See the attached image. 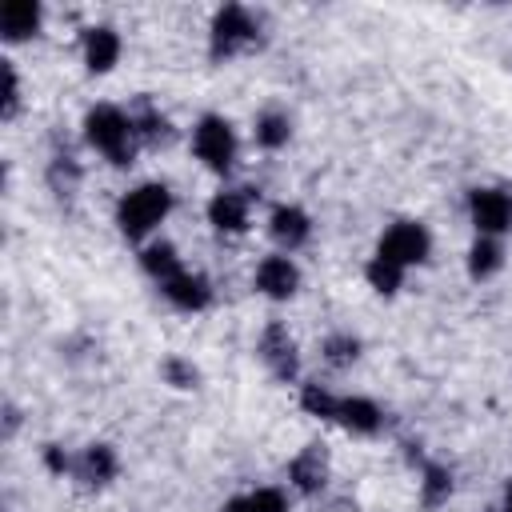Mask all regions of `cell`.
Returning a JSON list of instances; mask_svg holds the SVG:
<instances>
[{"mask_svg": "<svg viewBox=\"0 0 512 512\" xmlns=\"http://www.w3.org/2000/svg\"><path fill=\"white\" fill-rule=\"evenodd\" d=\"M300 408H304L312 420H328V424H336L340 392H332L328 384H316V380H300Z\"/></svg>", "mask_w": 512, "mask_h": 512, "instance_id": "cb8c5ba5", "label": "cell"}, {"mask_svg": "<svg viewBox=\"0 0 512 512\" xmlns=\"http://www.w3.org/2000/svg\"><path fill=\"white\" fill-rule=\"evenodd\" d=\"M44 28V4L40 0H8L0 8V40L4 44H28Z\"/></svg>", "mask_w": 512, "mask_h": 512, "instance_id": "9a60e30c", "label": "cell"}, {"mask_svg": "<svg viewBox=\"0 0 512 512\" xmlns=\"http://www.w3.org/2000/svg\"><path fill=\"white\" fill-rule=\"evenodd\" d=\"M256 356L276 384H300V344L284 320L264 324V332L256 340Z\"/></svg>", "mask_w": 512, "mask_h": 512, "instance_id": "8992f818", "label": "cell"}, {"mask_svg": "<svg viewBox=\"0 0 512 512\" xmlns=\"http://www.w3.org/2000/svg\"><path fill=\"white\" fill-rule=\"evenodd\" d=\"M140 268H144V276H148L152 284H164V280H172L176 272H184L188 264L180 260V248H176L172 240L156 236V240L140 244Z\"/></svg>", "mask_w": 512, "mask_h": 512, "instance_id": "d6986e66", "label": "cell"}, {"mask_svg": "<svg viewBox=\"0 0 512 512\" xmlns=\"http://www.w3.org/2000/svg\"><path fill=\"white\" fill-rule=\"evenodd\" d=\"M376 252L388 256V260H396L400 268H420V264H428V256H432V232H428L424 220H412V216L392 220V224L380 232Z\"/></svg>", "mask_w": 512, "mask_h": 512, "instance_id": "5b68a950", "label": "cell"}, {"mask_svg": "<svg viewBox=\"0 0 512 512\" xmlns=\"http://www.w3.org/2000/svg\"><path fill=\"white\" fill-rule=\"evenodd\" d=\"M256 200H260L256 188H248V184H224L220 192H212L204 216H208L212 232H220V236H244L252 228Z\"/></svg>", "mask_w": 512, "mask_h": 512, "instance_id": "52a82bcc", "label": "cell"}, {"mask_svg": "<svg viewBox=\"0 0 512 512\" xmlns=\"http://www.w3.org/2000/svg\"><path fill=\"white\" fill-rule=\"evenodd\" d=\"M124 56V40L112 24H88L80 32V60L92 76H108Z\"/></svg>", "mask_w": 512, "mask_h": 512, "instance_id": "7c38bea8", "label": "cell"}, {"mask_svg": "<svg viewBox=\"0 0 512 512\" xmlns=\"http://www.w3.org/2000/svg\"><path fill=\"white\" fill-rule=\"evenodd\" d=\"M452 492H456L452 468L440 464V460H424V464H420V504H424V508H440V504L452 500Z\"/></svg>", "mask_w": 512, "mask_h": 512, "instance_id": "44dd1931", "label": "cell"}, {"mask_svg": "<svg viewBox=\"0 0 512 512\" xmlns=\"http://www.w3.org/2000/svg\"><path fill=\"white\" fill-rule=\"evenodd\" d=\"M496 512H512V480H504V492H500V504Z\"/></svg>", "mask_w": 512, "mask_h": 512, "instance_id": "4dcf8cb0", "label": "cell"}, {"mask_svg": "<svg viewBox=\"0 0 512 512\" xmlns=\"http://www.w3.org/2000/svg\"><path fill=\"white\" fill-rule=\"evenodd\" d=\"M80 132H84V144L92 152H100L112 168H128L136 160V152H140L132 116L120 104H92L84 112V120H80Z\"/></svg>", "mask_w": 512, "mask_h": 512, "instance_id": "7a4b0ae2", "label": "cell"}, {"mask_svg": "<svg viewBox=\"0 0 512 512\" xmlns=\"http://www.w3.org/2000/svg\"><path fill=\"white\" fill-rule=\"evenodd\" d=\"M40 460H44V468H48L52 476H60V480H64V476H72V460H76V456H68L60 444H44Z\"/></svg>", "mask_w": 512, "mask_h": 512, "instance_id": "f1b7e54d", "label": "cell"}, {"mask_svg": "<svg viewBox=\"0 0 512 512\" xmlns=\"http://www.w3.org/2000/svg\"><path fill=\"white\" fill-rule=\"evenodd\" d=\"M500 268H504V240H500V236H472V244H468V252H464V272H468V280L484 284V280L500 276Z\"/></svg>", "mask_w": 512, "mask_h": 512, "instance_id": "ac0fdd59", "label": "cell"}, {"mask_svg": "<svg viewBox=\"0 0 512 512\" xmlns=\"http://www.w3.org/2000/svg\"><path fill=\"white\" fill-rule=\"evenodd\" d=\"M260 40H264L260 16L244 4H224L208 20V60L212 64H228L236 56H248L252 48H260Z\"/></svg>", "mask_w": 512, "mask_h": 512, "instance_id": "3957f363", "label": "cell"}, {"mask_svg": "<svg viewBox=\"0 0 512 512\" xmlns=\"http://www.w3.org/2000/svg\"><path fill=\"white\" fill-rule=\"evenodd\" d=\"M192 156L200 160L204 172L212 176H232L236 160H240V136L232 128L228 116L220 112H204L196 124H192Z\"/></svg>", "mask_w": 512, "mask_h": 512, "instance_id": "277c9868", "label": "cell"}, {"mask_svg": "<svg viewBox=\"0 0 512 512\" xmlns=\"http://www.w3.org/2000/svg\"><path fill=\"white\" fill-rule=\"evenodd\" d=\"M172 204H176V196H172V188L164 180H140V184H132L116 200V228H120V236L132 240V244L156 240L160 224L172 216Z\"/></svg>", "mask_w": 512, "mask_h": 512, "instance_id": "6da1fadb", "label": "cell"}, {"mask_svg": "<svg viewBox=\"0 0 512 512\" xmlns=\"http://www.w3.org/2000/svg\"><path fill=\"white\" fill-rule=\"evenodd\" d=\"M156 288H160V296H164L176 312H188V316L212 308V300H216L212 280H208L204 272H196V268H184V272H176L172 280H164V284H156Z\"/></svg>", "mask_w": 512, "mask_h": 512, "instance_id": "8fae6325", "label": "cell"}, {"mask_svg": "<svg viewBox=\"0 0 512 512\" xmlns=\"http://www.w3.org/2000/svg\"><path fill=\"white\" fill-rule=\"evenodd\" d=\"M0 72H4V96H0V116L4 120H12L16 112H20V72H16V64L12 60H0Z\"/></svg>", "mask_w": 512, "mask_h": 512, "instance_id": "4316f807", "label": "cell"}, {"mask_svg": "<svg viewBox=\"0 0 512 512\" xmlns=\"http://www.w3.org/2000/svg\"><path fill=\"white\" fill-rule=\"evenodd\" d=\"M80 160L72 156V152H56L52 160H48V188L56 192V196H68V192H76L80 188Z\"/></svg>", "mask_w": 512, "mask_h": 512, "instance_id": "d4e9b609", "label": "cell"}, {"mask_svg": "<svg viewBox=\"0 0 512 512\" xmlns=\"http://www.w3.org/2000/svg\"><path fill=\"white\" fill-rule=\"evenodd\" d=\"M404 280H408V268H400L396 260H388V256H380V252H372V256L364 260V284H368L376 296H396V292L404 288Z\"/></svg>", "mask_w": 512, "mask_h": 512, "instance_id": "7402d4cb", "label": "cell"}, {"mask_svg": "<svg viewBox=\"0 0 512 512\" xmlns=\"http://www.w3.org/2000/svg\"><path fill=\"white\" fill-rule=\"evenodd\" d=\"M220 512H256V508H252L248 492H240V496H228V500L220 504Z\"/></svg>", "mask_w": 512, "mask_h": 512, "instance_id": "f546056e", "label": "cell"}, {"mask_svg": "<svg viewBox=\"0 0 512 512\" xmlns=\"http://www.w3.org/2000/svg\"><path fill=\"white\" fill-rule=\"evenodd\" d=\"M300 284H304V272H300L296 256H288V252H268V256H260V264H256V272H252V288H256L264 300H272V304L292 300V296L300 292Z\"/></svg>", "mask_w": 512, "mask_h": 512, "instance_id": "9c48e42d", "label": "cell"}, {"mask_svg": "<svg viewBox=\"0 0 512 512\" xmlns=\"http://www.w3.org/2000/svg\"><path fill=\"white\" fill-rule=\"evenodd\" d=\"M160 380L168 384V388H176V392H188V388H200V368L188 360V356H164L160 360Z\"/></svg>", "mask_w": 512, "mask_h": 512, "instance_id": "484cf974", "label": "cell"}, {"mask_svg": "<svg viewBox=\"0 0 512 512\" xmlns=\"http://www.w3.org/2000/svg\"><path fill=\"white\" fill-rule=\"evenodd\" d=\"M116 476H120V452L112 444H104V440L84 444L76 452V460H72V480L80 488H108Z\"/></svg>", "mask_w": 512, "mask_h": 512, "instance_id": "4fadbf2b", "label": "cell"}, {"mask_svg": "<svg viewBox=\"0 0 512 512\" xmlns=\"http://www.w3.org/2000/svg\"><path fill=\"white\" fill-rule=\"evenodd\" d=\"M252 140H256V148H264V152H280V148L292 140V116H288L284 108H264V112H256V120H252Z\"/></svg>", "mask_w": 512, "mask_h": 512, "instance_id": "ffe728a7", "label": "cell"}, {"mask_svg": "<svg viewBox=\"0 0 512 512\" xmlns=\"http://www.w3.org/2000/svg\"><path fill=\"white\" fill-rule=\"evenodd\" d=\"M248 500H252V508L256 512H288V492L284 488H276V484H260V488H252L248 492Z\"/></svg>", "mask_w": 512, "mask_h": 512, "instance_id": "83f0119b", "label": "cell"}, {"mask_svg": "<svg viewBox=\"0 0 512 512\" xmlns=\"http://www.w3.org/2000/svg\"><path fill=\"white\" fill-rule=\"evenodd\" d=\"M268 236H272V244H276V252H300L308 240H312V216L300 208V204H292V200H280V204H272V212H268Z\"/></svg>", "mask_w": 512, "mask_h": 512, "instance_id": "30bf717a", "label": "cell"}, {"mask_svg": "<svg viewBox=\"0 0 512 512\" xmlns=\"http://www.w3.org/2000/svg\"><path fill=\"white\" fill-rule=\"evenodd\" d=\"M332 476V456L324 444H304L292 460H288V488H296L300 496H316L328 488Z\"/></svg>", "mask_w": 512, "mask_h": 512, "instance_id": "5bb4252c", "label": "cell"}, {"mask_svg": "<svg viewBox=\"0 0 512 512\" xmlns=\"http://www.w3.org/2000/svg\"><path fill=\"white\" fill-rule=\"evenodd\" d=\"M360 352H364V344H360L356 332H328V336L320 340V360H324L328 368H336V372L352 368V364L360 360Z\"/></svg>", "mask_w": 512, "mask_h": 512, "instance_id": "603a6c76", "label": "cell"}, {"mask_svg": "<svg viewBox=\"0 0 512 512\" xmlns=\"http://www.w3.org/2000/svg\"><path fill=\"white\" fill-rule=\"evenodd\" d=\"M468 224L476 228V236H508L512 232V192L496 188V184H476L464 200Z\"/></svg>", "mask_w": 512, "mask_h": 512, "instance_id": "ba28073f", "label": "cell"}, {"mask_svg": "<svg viewBox=\"0 0 512 512\" xmlns=\"http://www.w3.org/2000/svg\"><path fill=\"white\" fill-rule=\"evenodd\" d=\"M128 116H132V128H136L140 148H160V144L172 140V120H168V112H160V104H152L148 96H140V100L128 108Z\"/></svg>", "mask_w": 512, "mask_h": 512, "instance_id": "e0dca14e", "label": "cell"}, {"mask_svg": "<svg viewBox=\"0 0 512 512\" xmlns=\"http://www.w3.org/2000/svg\"><path fill=\"white\" fill-rule=\"evenodd\" d=\"M336 424H340L348 436H376V432L384 428V408H380L372 396H340Z\"/></svg>", "mask_w": 512, "mask_h": 512, "instance_id": "2e32d148", "label": "cell"}]
</instances>
